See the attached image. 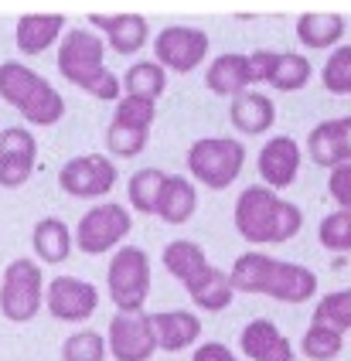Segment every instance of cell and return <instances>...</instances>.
Returning <instances> with one entry per match:
<instances>
[{
	"label": "cell",
	"mask_w": 351,
	"mask_h": 361,
	"mask_svg": "<svg viewBox=\"0 0 351 361\" xmlns=\"http://www.w3.org/2000/svg\"><path fill=\"white\" fill-rule=\"evenodd\" d=\"M185 290H187V297H191V303H195L198 310H208V314L226 310L228 303H232V297H235V290H232V283H228V273L218 269V266H211V262H208L198 276H191V280L185 283Z\"/></svg>",
	"instance_id": "23"
},
{
	"label": "cell",
	"mask_w": 351,
	"mask_h": 361,
	"mask_svg": "<svg viewBox=\"0 0 351 361\" xmlns=\"http://www.w3.org/2000/svg\"><path fill=\"white\" fill-rule=\"evenodd\" d=\"M273 65H276V51L269 48H259L249 55V75H252V85H266L269 75H273Z\"/></svg>",
	"instance_id": "38"
},
{
	"label": "cell",
	"mask_w": 351,
	"mask_h": 361,
	"mask_svg": "<svg viewBox=\"0 0 351 361\" xmlns=\"http://www.w3.org/2000/svg\"><path fill=\"white\" fill-rule=\"evenodd\" d=\"M150 327L161 351H185L202 341V317L195 310H157L150 314Z\"/></svg>",
	"instance_id": "18"
},
{
	"label": "cell",
	"mask_w": 351,
	"mask_h": 361,
	"mask_svg": "<svg viewBox=\"0 0 351 361\" xmlns=\"http://www.w3.org/2000/svg\"><path fill=\"white\" fill-rule=\"evenodd\" d=\"M44 307V276L35 259H11L0 276V314L11 324H27Z\"/></svg>",
	"instance_id": "7"
},
{
	"label": "cell",
	"mask_w": 351,
	"mask_h": 361,
	"mask_svg": "<svg viewBox=\"0 0 351 361\" xmlns=\"http://www.w3.org/2000/svg\"><path fill=\"white\" fill-rule=\"evenodd\" d=\"M310 61L307 55H297V51H276V65H273V75H269V89L276 92H297L310 82Z\"/></svg>",
	"instance_id": "29"
},
{
	"label": "cell",
	"mask_w": 351,
	"mask_h": 361,
	"mask_svg": "<svg viewBox=\"0 0 351 361\" xmlns=\"http://www.w3.org/2000/svg\"><path fill=\"white\" fill-rule=\"evenodd\" d=\"M307 154L317 167H328V171L351 164V116L317 123L307 137Z\"/></svg>",
	"instance_id": "16"
},
{
	"label": "cell",
	"mask_w": 351,
	"mask_h": 361,
	"mask_svg": "<svg viewBox=\"0 0 351 361\" xmlns=\"http://www.w3.org/2000/svg\"><path fill=\"white\" fill-rule=\"evenodd\" d=\"M31 245H35V256L38 262H48V266H58L72 256V228L65 225L62 219L48 215V219L35 221V232H31Z\"/></svg>",
	"instance_id": "24"
},
{
	"label": "cell",
	"mask_w": 351,
	"mask_h": 361,
	"mask_svg": "<svg viewBox=\"0 0 351 361\" xmlns=\"http://www.w3.org/2000/svg\"><path fill=\"white\" fill-rule=\"evenodd\" d=\"M38 164V140L27 126L0 130V188H24Z\"/></svg>",
	"instance_id": "13"
},
{
	"label": "cell",
	"mask_w": 351,
	"mask_h": 361,
	"mask_svg": "<svg viewBox=\"0 0 351 361\" xmlns=\"http://www.w3.org/2000/svg\"><path fill=\"white\" fill-rule=\"evenodd\" d=\"M310 324H324L331 331L345 334L351 331V286L348 290H334L328 297H321L314 307V321Z\"/></svg>",
	"instance_id": "31"
},
{
	"label": "cell",
	"mask_w": 351,
	"mask_h": 361,
	"mask_svg": "<svg viewBox=\"0 0 351 361\" xmlns=\"http://www.w3.org/2000/svg\"><path fill=\"white\" fill-rule=\"evenodd\" d=\"M58 188L72 198H106L116 188V164L109 154H79L58 171Z\"/></svg>",
	"instance_id": "10"
},
{
	"label": "cell",
	"mask_w": 351,
	"mask_h": 361,
	"mask_svg": "<svg viewBox=\"0 0 351 361\" xmlns=\"http://www.w3.org/2000/svg\"><path fill=\"white\" fill-rule=\"evenodd\" d=\"M106 358H109L106 334L92 331V327L75 331V334L65 338V344H62V361H106Z\"/></svg>",
	"instance_id": "32"
},
{
	"label": "cell",
	"mask_w": 351,
	"mask_h": 361,
	"mask_svg": "<svg viewBox=\"0 0 351 361\" xmlns=\"http://www.w3.org/2000/svg\"><path fill=\"white\" fill-rule=\"evenodd\" d=\"M164 180H167V174L161 167H140V171H133L130 180H126V201H130V208L140 212V215H154Z\"/></svg>",
	"instance_id": "28"
},
{
	"label": "cell",
	"mask_w": 351,
	"mask_h": 361,
	"mask_svg": "<svg viewBox=\"0 0 351 361\" xmlns=\"http://www.w3.org/2000/svg\"><path fill=\"white\" fill-rule=\"evenodd\" d=\"M58 72L68 85L103 102L120 99V75L106 65V41L92 27H68L58 41Z\"/></svg>",
	"instance_id": "2"
},
{
	"label": "cell",
	"mask_w": 351,
	"mask_h": 361,
	"mask_svg": "<svg viewBox=\"0 0 351 361\" xmlns=\"http://www.w3.org/2000/svg\"><path fill=\"white\" fill-rule=\"evenodd\" d=\"M187 174L208 191H226L246 167V147L232 137H202L187 150Z\"/></svg>",
	"instance_id": "5"
},
{
	"label": "cell",
	"mask_w": 351,
	"mask_h": 361,
	"mask_svg": "<svg viewBox=\"0 0 351 361\" xmlns=\"http://www.w3.org/2000/svg\"><path fill=\"white\" fill-rule=\"evenodd\" d=\"M235 232L252 245H280L304 228V212L263 184H249L232 208Z\"/></svg>",
	"instance_id": "3"
},
{
	"label": "cell",
	"mask_w": 351,
	"mask_h": 361,
	"mask_svg": "<svg viewBox=\"0 0 351 361\" xmlns=\"http://www.w3.org/2000/svg\"><path fill=\"white\" fill-rule=\"evenodd\" d=\"M228 120L246 137H263L269 126L276 123V106H273V99L266 92H242L228 106Z\"/></svg>",
	"instance_id": "22"
},
{
	"label": "cell",
	"mask_w": 351,
	"mask_h": 361,
	"mask_svg": "<svg viewBox=\"0 0 351 361\" xmlns=\"http://www.w3.org/2000/svg\"><path fill=\"white\" fill-rule=\"evenodd\" d=\"M161 259H164V269L174 280L187 283L191 276H198L208 266V252L195 239H174L164 245V256Z\"/></svg>",
	"instance_id": "26"
},
{
	"label": "cell",
	"mask_w": 351,
	"mask_h": 361,
	"mask_svg": "<svg viewBox=\"0 0 351 361\" xmlns=\"http://www.w3.org/2000/svg\"><path fill=\"white\" fill-rule=\"evenodd\" d=\"M89 27L106 41V48H113L116 55H137L144 51L147 41H150V24H147L144 14H133V11H123V14H92L89 18Z\"/></svg>",
	"instance_id": "15"
},
{
	"label": "cell",
	"mask_w": 351,
	"mask_h": 361,
	"mask_svg": "<svg viewBox=\"0 0 351 361\" xmlns=\"http://www.w3.org/2000/svg\"><path fill=\"white\" fill-rule=\"evenodd\" d=\"M44 310L65 324H82L99 310V290L82 276H55L44 283Z\"/></svg>",
	"instance_id": "11"
},
{
	"label": "cell",
	"mask_w": 351,
	"mask_h": 361,
	"mask_svg": "<svg viewBox=\"0 0 351 361\" xmlns=\"http://www.w3.org/2000/svg\"><path fill=\"white\" fill-rule=\"evenodd\" d=\"M239 348L249 361H293V344L290 338L266 317H256L242 327Z\"/></svg>",
	"instance_id": "17"
},
{
	"label": "cell",
	"mask_w": 351,
	"mask_h": 361,
	"mask_svg": "<svg viewBox=\"0 0 351 361\" xmlns=\"http://www.w3.org/2000/svg\"><path fill=\"white\" fill-rule=\"evenodd\" d=\"M228 283L235 293H259L280 303H307L317 293V273L300 262L273 259L266 252L249 249L228 269Z\"/></svg>",
	"instance_id": "1"
},
{
	"label": "cell",
	"mask_w": 351,
	"mask_h": 361,
	"mask_svg": "<svg viewBox=\"0 0 351 361\" xmlns=\"http://www.w3.org/2000/svg\"><path fill=\"white\" fill-rule=\"evenodd\" d=\"M147 143H150V130H144V126H130V123H116V120H109V126H106V147L120 161H130V157L144 154Z\"/></svg>",
	"instance_id": "30"
},
{
	"label": "cell",
	"mask_w": 351,
	"mask_h": 361,
	"mask_svg": "<svg viewBox=\"0 0 351 361\" xmlns=\"http://www.w3.org/2000/svg\"><path fill=\"white\" fill-rule=\"evenodd\" d=\"M123 96H137V99H150V102H157L161 96H164V89H167V72L157 65V61L150 59V61H133L130 68H126V75H123Z\"/></svg>",
	"instance_id": "27"
},
{
	"label": "cell",
	"mask_w": 351,
	"mask_h": 361,
	"mask_svg": "<svg viewBox=\"0 0 351 361\" xmlns=\"http://www.w3.org/2000/svg\"><path fill=\"white\" fill-rule=\"evenodd\" d=\"M65 27L62 14H24L14 24V44L21 55H44L51 44H58Z\"/></svg>",
	"instance_id": "19"
},
{
	"label": "cell",
	"mask_w": 351,
	"mask_h": 361,
	"mask_svg": "<svg viewBox=\"0 0 351 361\" xmlns=\"http://www.w3.org/2000/svg\"><path fill=\"white\" fill-rule=\"evenodd\" d=\"M300 161H304V150L300 143L280 133V137H269L263 147H259V157H256V167H259V178H263V188L269 191H283L297 180V171H300Z\"/></svg>",
	"instance_id": "14"
},
{
	"label": "cell",
	"mask_w": 351,
	"mask_h": 361,
	"mask_svg": "<svg viewBox=\"0 0 351 361\" xmlns=\"http://www.w3.org/2000/svg\"><path fill=\"white\" fill-rule=\"evenodd\" d=\"M345 348V338L338 331H331L324 324H310L304 331V341H300V351L307 355L310 361H334Z\"/></svg>",
	"instance_id": "33"
},
{
	"label": "cell",
	"mask_w": 351,
	"mask_h": 361,
	"mask_svg": "<svg viewBox=\"0 0 351 361\" xmlns=\"http://www.w3.org/2000/svg\"><path fill=\"white\" fill-rule=\"evenodd\" d=\"M205 85L208 92L215 96H226V99H235L252 89V75H249V55H239V51H226L208 65L205 72Z\"/></svg>",
	"instance_id": "20"
},
{
	"label": "cell",
	"mask_w": 351,
	"mask_h": 361,
	"mask_svg": "<svg viewBox=\"0 0 351 361\" xmlns=\"http://www.w3.org/2000/svg\"><path fill=\"white\" fill-rule=\"evenodd\" d=\"M133 232V215L120 201H99L85 212L79 225L72 228V242L85 256H106L116 252L120 242Z\"/></svg>",
	"instance_id": "8"
},
{
	"label": "cell",
	"mask_w": 351,
	"mask_h": 361,
	"mask_svg": "<svg viewBox=\"0 0 351 361\" xmlns=\"http://www.w3.org/2000/svg\"><path fill=\"white\" fill-rule=\"evenodd\" d=\"M328 195L338 201V212L351 215V164H341L328 174Z\"/></svg>",
	"instance_id": "37"
},
{
	"label": "cell",
	"mask_w": 351,
	"mask_h": 361,
	"mask_svg": "<svg viewBox=\"0 0 351 361\" xmlns=\"http://www.w3.org/2000/svg\"><path fill=\"white\" fill-rule=\"evenodd\" d=\"M195 212H198V188H195V180L181 178V174H167L154 215L161 221H167V225H185V221L195 219Z\"/></svg>",
	"instance_id": "21"
},
{
	"label": "cell",
	"mask_w": 351,
	"mask_h": 361,
	"mask_svg": "<svg viewBox=\"0 0 351 361\" xmlns=\"http://www.w3.org/2000/svg\"><path fill=\"white\" fill-rule=\"evenodd\" d=\"M0 99L14 106L27 126H55L65 116V96L24 61H0Z\"/></svg>",
	"instance_id": "4"
},
{
	"label": "cell",
	"mask_w": 351,
	"mask_h": 361,
	"mask_svg": "<svg viewBox=\"0 0 351 361\" xmlns=\"http://www.w3.org/2000/svg\"><path fill=\"white\" fill-rule=\"evenodd\" d=\"M106 351L116 361H150L157 351V338L150 327V314H116L106 331Z\"/></svg>",
	"instance_id": "12"
},
{
	"label": "cell",
	"mask_w": 351,
	"mask_h": 361,
	"mask_svg": "<svg viewBox=\"0 0 351 361\" xmlns=\"http://www.w3.org/2000/svg\"><path fill=\"white\" fill-rule=\"evenodd\" d=\"M317 239L328 252H351V215L348 212H331L321 219Z\"/></svg>",
	"instance_id": "35"
},
{
	"label": "cell",
	"mask_w": 351,
	"mask_h": 361,
	"mask_svg": "<svg viewBox=\"0 0 351 361\" xmlns=\"http://www.w3.org/2000/svg\"><path fill=\"white\" fill-rule=\"evenodd\" d=\"M321 82L334 96H351V44H338L321 68Z\"/></svg>",
	"instance_id": "34"
},
{
	"label": "cell",
	"mask_w": 351,
	"mask_h": 361,
	"mask_svg": "<svg viewBox=\"0 0 351 361\" xmlns=\"http://www.w3.org/2000/svg\"><path fill=\"white\" fill-rule=\"evenodd\" d=\"M191 361H239V358H235V351L226 348L222 341H202L195 348Z\"/></svg>",
	"instance_id": "39"
},
{
	"label": "cell",
	"mask_w": 351,
	"mask_h": 361,
	"mask_svg": "<svg viewBox=\"0 0 351 361\" xmlns=\"http://www.w3.org/2000/svg\"><path fill=\"white\" fill-rule=\"evenodd\" d=\"M106 290L120 314L144 310L150 297V259L140 245H120L106 266Z\"/></svg>",
	"instance_id": "6"
},
{
	"label": "cell",
	"mask_w": 351,
	"mask_h": 361,
	"mask_svg": "<svg viewBox=\"0 0 351 361\" xmlns=\"http://www.w3.org/2000/svg\"><path fill=\"white\" fill-rule=\"evenodd\" d=\"M208 38L202 27H191V24H167L164 31L154 38V61L174 72V75H187L195 72L202 61L208 59Z\"/></svg>",
	"instance_id": "9"
},
{
	"label": "cell",
	"mask_w": 351,
	"mask_h": 361,
	"mask_svg": "<svg viewBox=\"0 0 351 361\" xmlns=\"http://www.w3.org/2000/svg\"><path fill=\"white\" fill-rule=\"evenodd\" d=\"M345 38V18L341 14H304L297 18V41L304 48L324 51V48H338V41Z\"/></svg>",
	"instance_id": "25"
},
{
	"label": "cell",
	"mask_w": 351,
	"mask_h": 361,
	"mask_svg": "<svg viewBox=\"0 0 351 361\" xmlns=\"http://www.w3.org/2000/svg\"><path fill=\"white\" fill-rule=\"evenodd\" d=\"M113 120L150 130V126H154V120H157V102L137 99V96H120V99H116V106H113Z\"/></svg>",
	"instance_id": "36"
}]
</instances>
